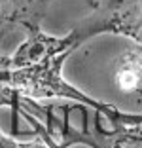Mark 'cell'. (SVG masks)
<instances>
[{
    "label": "cell",
    "instance_id": "1",
    "mask_svg": "<svg viewBox=\"0 0 142 148\" xmlns=\"http://www.w3.org/2000/svg\"><path fill=\"white\" fill-rule=\"evenodd\" d=\"M80 25H83L87 38L121 32L142 46V0H106Z\"/></svg>",
    "mask_w": 142,
    "mask_h": 148
},
{
    "label": "cell",
    "instance_id": "2",
    "mask_svg": "<svg viewBox=\"0 0 142 148\" xmlns=\"http://www.w3.org/2000/svg\"><path fill=\"white\" fill-rule=\"evenodd\" d=\"M53 0H0V38L15 27L40 31V21Z\"/></svg>",
    "mask_w": 142,
    "mask_h": 148
},
{
    "label": "cell",
    "instance_id": "3",
    "mask_svg": "<svg viewBox=\"0 0 142 148\" xmlns=\"http://www.w3.org/2000/svg\"><path fill=\"white\" fill-rule=\"evenodd\" d=\"M117 84L121 89H138L142 84V51H129L117 65Z\"/></svg>",
    "mask_w": 142,
    "mask_h": 148
}]
</instances>
